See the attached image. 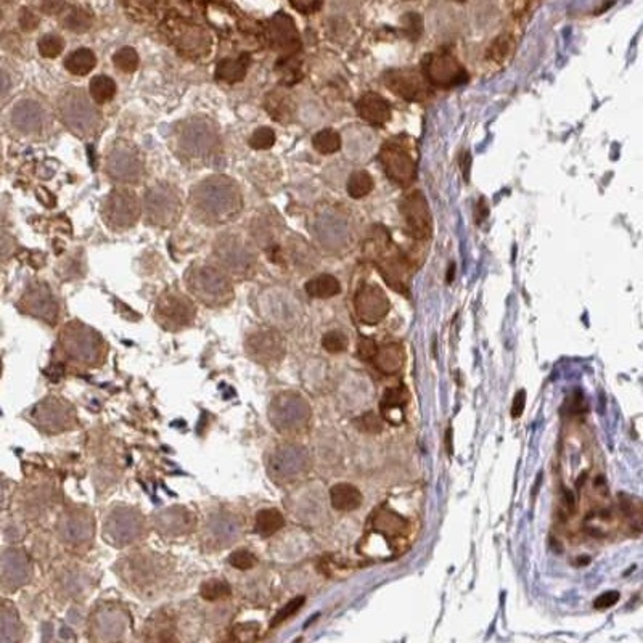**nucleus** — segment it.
Wrapping results in <instances>:
<instances>
[{"label":"nucleus","mask_w":643,"mask_h":643,"mask_svg":"<svg viewBox=\"0 0 643 643\" xmlns=\"http://www.w3.org/2000/svg\"><path fill=\"white\" fill-rule=\"evenodd\" d=\"M190 203L193 214L205 224H227L243 209L240 186L227 175H211L196 184Z\"/></svg>","instance_id":"obj_1"},{"label":"nucleus","mask_w":643,"mask_h":643,"mask_svg":"<svg viewBox=\"0 0 643 643\" xmlns=\"http://www.w3.org/2000/svg\"><path fill=\"white\" fill-rule=\"evenodd\" d=\"M175 147L185 159L209 161L221 150L219 132L205 118H190L177 127Z\"/></svg>","instance_id":"obj_2"},{"label":"nucleus","mask_w":643,"mask_h":643,"mask_svg":"<svg viewBox=\"0 0 643 643\" xmlns=\"http://www.w3.org/2000/svg\"><path fill=\"white\" fill-rule=\"evenodd\" d=\"M189 292L209 308L227 305L233 299V287L222 269L209 264H193L185 273Z\"/></svg>","instance_id":"obj_3"},{"label":"nucleus","mask_w":643,"mask_h":643,"mask_svg":"<svg viewBox=\"0 0 643 643\" xmlns=\"http://www.w3.org/2000/svg\"><path fill=\"white\" fill-rule=\"evenodd\" d=\"M373 237L368 238L367 245H370L372 253H368L376 264L378 271L383 278L390 283L396 292L407 293L408 289V277H411V267L406 257L397 250L396 245L391 241V237L388 235L381 227H376L372 232Z\"/></svg>","instance_id":"obj_4"},{"label":"nucleus","mask_w":643,"mask_h":643,"mask_svg":"<svg viewBox=\"0 0 643 643\" xmlns=\"http://www.w3.org/2000/svg\"><path fill=\"white\" fill-rule=\"evenodd\" d=\"M60 346L70 359L86 367L100 365L106 356V344L100 333L81 322H70L65 326Z\"/></svg>","instance_id":"obj_5"},{"label":"nucleus","mask_w":643,"mask_h":643,"mask_svg":"<svg viewBox=\"0 0 643 643\" xmlns=\"http://www.w3.org/2000/svg\"><path fill=\"white\" fill-rule=\"evenodd\" d=\"M60 119L79 138H89L100 126V113L79 89L66 90L58 100Z\"/></svg>","instance_id":"obj_6"},{"label":"nucleus","mask_w":643,"mask_h":643,"mask_svg":"<svg viewBox=\"0 0 643 643\" xmlns=\"http://www.w3.org/2000/svg\"><path fill=\"white\" fill-rule=\"evenodd\" d=\"M380 161L388 177L401 186H411L417 179V147L406 136L394 137L383 145Z\"/></svg>","instance_id":"obj_7"},{"label":"nucleus","mask_w":643,"mask_h":643,"mask_svg":"<svg viewBox=\"0 0 643 643\" xmlns=\"http://www.w3.org/2000/svg\"><path fill=\"white\" fill-rule=\"evenodd\" d=\"M196 308L186 294L179 289H168L161 293L154 305V317L164 330L179 331L191 325L195 320Z\"/></svg>","instance_id":"obj_8"},{"label":"nucleus","mask_w":643,"mask_h":643,"mask_svg":"<svg viewBox=\"0 0 643 643\" xmlns=\"http://www.w3.org/2000/svg\"><path fill=\"white\" fill-rule=\"evenodd\" d=\"M145 219L157 227H170L175 224L182 211L180 198L173 186L158 184L145 193Z\"/></svg>","instance_id":"obj_9"},{"label":"nucleus","mask_w":643,"mask_h":643,"mask_svg":"<svg viewBox=\"0 0 643 643\" xmlns=\"http://www.w3.org/2000/svg\"><path fill=\"white\" fill-rule=\"evenodd\" d=\"M212 253H214V257L224 271L238 277L250 273L254 262H256L251 248L246 245L241 237L233 235V233H224L217 238Z\"/></svg>","instance_id":"obj_10"},{"label":"nucleus","mask_w":643,"mask_h":643,"mask_svg":"<svg viewBox=\"0 0 643 643\" xmlns=\"http://www.w3.org/2000/svg\"><path fill=\"white\" fill-rule=\"evenodd\" d=\"M102 217L110 229H131L140 217L138 198L129 190H113L103 203Z\"/></svg>","instance_id":"obj_11"},{"label":"nucleus","mask_w":643,"mask_h":643,"mask_svg":"<svg viewBox=\"0 0 643 643\" xmlns=\"http://www.w3.org/2000/svg\"><path fill=\"white\" fill-rule=\"evenodd\" d=\"M423 74L429 86L452 89L468 81L466 70L449 54H428L423 58Z\"/></svg>","instance_id":"obj_12"},{"label":"nucleus","mask_w":643,"mask_h":643,"mask_svg":"<svg viewBox=\"0 0 643 643\" xmlns=\"http://www.w3.org/2000/svg\"><path fill=\"white\" fill-rule=\"evenodd\" d=\"M33 418L45 433H61L76 427V411L61 397H45L33 408Z\"/></svg>","instance_id":"obj_13"},{"label":"nucleus","mask_w":643,"mask_h":643,"mask_svg":"<svg viewBox=\"0 0 643 643\" xmlns=\"http://www.w3.org/2000/svg\"><path fill=\"white\" fill-rule=\"evenodd\" d=\"M106 173L116 182L137 184L145 173L143 161L129 143H116L106 157Z\"/></svg>","instance_id":"obj_14"},{"label":"nucleus","mask_w":643,"mask_h":643,"mask_svg":"<svg viewBox=\"0 0 643 643\" xmlns=\"http://www.w3.org/2000/svg\"><path fill=\"white\" fill-rule=\"evenodd\" d=\"M10 124L19 136L38 137L45 132L47 126L50 124V118L45 106L39 100L23 98L12 108Z\"/></svg>","instance_id":"obj_15"},{"label":"nucleus","mask_w":643,"mask_h":643,"mask_svg":"<svg viewBox=\"0 0 643 643\" xmlns=\"http://www.w3.org/2000/svg\"><path fill=\"white\" fill-rule=\"evenodd\" d=\"M143 529V518L131 508H118L105 520L103 536L108 543L116 547L127 546L136 541Z\"/></svg>","instance_id":"obj_16"},{"label":"nucleus","mask_w":643,"mask_h":643,"mask_svg":"<svg viewBox=\"0 0 643 643\" xmlns=\"http://www.w3.org/2000/svg\"><path fill=\"white\" fill-rule=\"evenodd\" d=\"M122 578L132 584L134 589H150L159 582L164 575L163 559L153 552L131 557L122 562ZM122 579V580H124Z\"/></svg>","instance_id":"obj_17"},{"label":"nucleus","mask_w":643,"mask_h":643,"mask_svg":"<svg viewBox=\"0 0 643 643\" xmlns=\"http://www.w3.org/2000/svg\"><path fill=\"white\" fill-rule=\"evenodd\" d=\"M383 79L388 89L407 102H422L431 97V86L417 70H391Z\"/></svg>","instance_id":"obj_18"},{"label":"nucleus","mask_w":643,"mask_h":643,"mask_svg":"<svg viewBox=\"0 0 643 643\" xmlns=\"http://www.w3.org/2000/svg\"><path fill=\"white\" fill-rule=\"evenodd\" d=\"M19 309L24 314L49 322L50 325H55L58 320V303L51 294L49 285L44 282H34L26 288L24 294L19 299Z\"/></svg>","instance_id":"obj_19"},{"label":"nucleus","mask_w":643,"mask_h":643,"mask_svg":"<svg viewBox=\"0 0 643 643\" xmlns=\"http://www.w3.org/2000/svg\"><path fill=\"white\" fill-rule=\"evenodd\" d=\"M401 211L411 237H413L415 240H428L431 237V212H429L427 198L422 191H413V193L406 196L401 203Z\"/></svg>","instance_id":"obj_20"},{"label":"nucleus","mask_w":643,"mask_h":643,"mask_svg":"<svg viewBox=\"0 0 643 643\" xmlns=\"http://www.w3.org/2000/svg\"><path fill=\"white\" fill-rule=\"evenodd\" d=\"M245 347L248 356L262 365L277 364L285 354V341L276 330H257L248 335Z\"/></svg>","instance_id":"obj_21"},{"label":"nucleus","mask_w":643,"mask_h":643,"mask_svg":"<svg viewBox=\"0 0 643 643\" xmlns=\"http://www.w3.org/2000/svg\"><path fill=\"white\" fill-rule=\"evenodd\" d=\"M356 312L359 319L368 325H375L390 312V299L376 285H364L354 298Z\"/></svg>","instance_id":"obj_22"},{"label":"nucleus","mask_w":643,"mask_h":643,"mask_svg":"<svg viewBox=\"0 0 643 643\" xmlns=\"http://www.w3.org/2000/svg\"><path fill=\"white\" fill-rule=\"evenodd\" d=\"M269 42L273 49L282 51L285 55L296 54L301 47L299 33L294 26L293 19L285 13H278L271 19L267 28Z\"/></svg>","instance_id":"obj_23"},{"label":"nucleus","mask_w":643,"mask_h":643,"mask_svg":"<svg viewBox=\"0 0 643 643\" xmlns=\"http://www.w3.org/2000/svg\"><path fill=\"white\" fill-rule=\"evenodd\" d=\"M173 42L180 54L189 58H203L211 49V38L203 28L193 24H182L175 28Z\"/></svg>","instance_id":"obj_24"},{"label":"nucleus","mask_w":643,"mask_h":643,"mask_svg":"<svg viewBox=\"0 0 643 643\" xmlns=\"http://www.w3.org/2000/svg\"><path fill=\"white\" fill-rule=\"evenodd\" d=\"M241 534V521L229 513H217L211 515L206 525V541L212 547H229Z\"/></svg>","instance_id":"obj_25"},{"label":"nucleus","mask_w":643,"mask_h":643,"mask_svg":"<svg viewBox=\"0 0 643 643\" xmlns=\"http://www.w3.org/2000/svg\"><path fill=\"white\" fill-rule=\"evenodd\" d=\"M127 614L116 606H105L93 616L92 632H95L98 640H116L126 632Z\"/></svg>","instance_id":"obj_26"},{"label":"nucleus","mask_w":643,"mask_h":643,"mask_svg":"<svg viewBox=\"0 0 643 643\" xmlns=\"http://www.w3.org/2000/svg\"><path fill=\"white\" fill-rule=\"evenodd\" d=\"M357 115L372 126H383L390 121L391 106L380 93L367 92L357 102Z\"/></svg>","instance_id":"obj_27"},{"label":"nucleus","mask_w":643,"mask_h":643,"mask_svg":"<svg viewBox=\"0 0 643 643\" xmlns=\"http://www.w3.org/2000/svg\"><path fill=\"white\" fill-rule=\"evenodd\" d=\"M299 399L301 397L298 396L293 397L292 411H289V394H282V396L276 397V401H273L271 407V418L273 424H276V428L289 429L299 427L298 423L308 415V411L294 412L298 408V404L301 402Z\"/></svg>","instance_id":"obj_28"},{"label":"nucleus","mask_w":643,"mask_h":643,"mask_svg":"<svg viewBox=\"0 0 643 643\" xmlns=\"http://www.w3.org/2000/svg\"><path fill=\"white\" fill-rule=\"evenodd\" d=\"M154 525H157L158 531L164 534V536H180V534L190 531L191 516L184 508L173 507L164 511H159L157 518H154Z\"/></svg>","instance_id":"obj_29"},{"label":"nucleus","mask_w":643,"mask_h":643,"mask_svg":"<svg viewBox=\"0 0 643 643\" xmlns=\"http://www.w3.org/2000/svg\"><path fill=\"white\" fill-rule=\"evenodd\" d=\"M61 536L65 542H71L72 546L90 541L92 537V523L86 513H70L61 523Z\"/></svg>","instance_id":"obj_30"},{"label":"nucleus","mask_w":643,"mask_h":643,"mask_svg":"<svg viewBox=\"0 0 643 643\" xmlns=\"http://www.w3.org/2000/svg\"><path fill=\"white\" fill-rule=\"evenodd\" d=\"M362 492L349 482H340L330 489L331 507L338 511H352L362 505Z\"/></svg>","instance_id":"obj_31"},{"label":"nucleus","mask_w":643,"mask_h":643,"mask_svg":"<svg viewBox=\"0 0 643 643\" xmlns=\"http://www.w3.org/2000/svg\"><path fill=\"white\" fill-rule=\"evenodd\" d=\"M404 360H406V356H404L402 347L394 343L378 347L376 354L373 356L372 359L378 370L385 373V375H394V373H397L402 368Z\"/></svg>","instance_id":"obj_32"},{"label":"nucleus","mask_w":643,"mask_h":643,"mask_svg":"<svg viewBox=\"0 0 643 643\" xmlns=\"http://www.w3.org/2000/svg\"><path fill=\"white\" fill-rule=\"evenodd\" d=\"M304 289L309 296L328 299L341 293V283L338 282V278L330 276V273H322V276L310 278L309 282L305 283Z\"/></svg>","instance_id":"obj_33"},{"label":"nucleus","mask_w":643,"mask_h":643,"mask_svg":"<svg viewBox=\"0 0 643 643\" xmlns=\"http://www.w3.org/2000/svg\"><path fill=\"white\" fill-rule=\"evenodd\" d=\"M408 391L406 386H394V388H388V390L383 392L381 402H380V411L381 415L385 417L388 422L391 420V415L394 412L402 413L404 407L407 406L408 402Z\"/></svg>","instance_id":"obj_34"},{"label":"nucleus","mask_w":643,"mask_h":643,"mask_svg":"<svg viewBox=\"0 0 643 643\" xmlns=\"http://www.w3.org/2000/svg\"><path fill=\"white\" fill-rule=\"evenodd\" d=\"M266 108L269 115L280 122H288L289 119L293 118L294 113V105L292 98H289L287 93L278 90L269 93L266 100Z\"/></svg>","instance_id":"obj_35"},{"label":"nucleus","mask_w":643,"mask_h":643,"mask_svg":"<svg viewBox=\"0 0 643 643\" xmlns=\"http://www.w3.org/2000/svg\"><path fill=\"white\" fill-rule=\"evenodd\" d=\"M248 65H250V56L241 55L240 58L235 60H222L216 68V77L225 82H238L245 77L248 71Z\"/></svg>","instance_id":"obj_36"},{"label":"nucleus","mask_w":643,"mask_h":643,"mask_svg":"<svg viewBox=\"0 0 643 643\" xmlns=\"http://www.w3.org/2000/svg\"><path fill=\"white\" fill-rule=\"evenodd\" d=\"M97 65V56L90 49H77L66 56L65 60V68L68 70L71 74L76 76H84L87 72H90Z\"/></svg>","instance_id":"obj_37"},{"label":"nucleus","mask_w":643,"mask_h":643,"mask_svg":"<svg viewBox=\"0 0 643 643\" xmlns=\"http://www.w3.org/2000/svg\"><path fill=\"white\" fill-rule=\"evenodd\" d=\"M283 526H285V518L282 513L276 510V508H266V510H261L256 515V520H254V527H256V532H259L264 537L273 536V534H277Z\"/></svg>","instance_id":"obj_38"},{"label":"nucleus","mask_w":643,"mask_h":643,"mask_svg":"<svg viewBox=\"0 0 643 643\" xmlns=\"http://www.w3.org/2000/svg\"><path fill=\"white\" fill-rule=\"evenodd\" d=\"M116 93V84L110 76L98 74L90 81V97L93 102L105 103L111 100Z\"/></svg>","instance_id":"obj_39"},{"label":"nucleus","mask_w":643,"mask_h":643,"mask_svg":"<svg viewBox=\"0 0 643 643\" xmlns=\"http://www.w3.org/2000/svg\"><path fill=\"white\" fill-rule=\"evenodd\" d=\"M312 145L322 154H333L336 152H340L341 137L333 129H324V131L315 134L312 138Z\"/></svg>","instance_id":"obj_40"},{"label":"nucleus","mask_w":643,"mask_h":643,"mask_svg":"<svg viewBox=\"0 0 643 643\" xmlns=\"http://www.w3.org/2000/svg\"><path fill=\"white\" fill-rule=\"evenodd\" d=\"M372 189L373 179L367 170H356V173L351 174L349 180H347V193L356 200L364 198V196L370 193Z\"/></svg>","instance_id":"obj_41"},{"label":"nucleus","mask_w":643,"mask_h":643,"mask_svg":"<svg viewBox=\"0 0 643 643\" xmlns=\"http://www.w3.org/2000/svg\"><path fill=\"white\" fill-rule=\"evenodd\" d=\"M230 594H232L230 585L227 584L225 580H221V579H209L201 584V587H200V595L207 601L224 600L227 597H230Z\"/></svg>","instance_id":"obj_42"},{"label":"nucleus","mask_w":643,"mask_h":643,"mask_svg":"<svg viewBox=\"0 0 643 643\" xmlns=\"http://www.w3.org/2000/svg\"><path fill=\"white\" fill-rule=\"evenodd\" d=\"M113 63L122 72H134L138 68V54L132 47H122L113 55Z\"/></svg>","instance_id":"obj_43"},{"label":"nucleus","mask_w":643,"mask_h":643,"mask_svg":"<svg viewBox=\"0 0 643 643\" xmlns=\"http://www.w3.org/2000/svg\"><path fill=\"white\" fill-rule=\"evenodd\" d=\"M63 24L70 31H74V33H84V31H87L90 28L92 17L86 12V10L72 8V10H70V13L65 17Z\"/></svg>","instance_id":"obj_44"},{"label":"nucleus","mask_w":643,"mask_h":643,"mask_svg":"<svg viewBox=\"0 0 643 643\" xmlns=\"http://www.w3.org/2000/svg\"><path fill=\"white\" fill-rule=\"evenodd\" d=\"M347 344H349L347 336L340 330H331L328 333H325L324 338H322V346H324V349L326 352H330V354H341V352H344L347 349Z\"/></svg>","instance_id":"obj_45"},{"label":"nucleus","mask_w":643,"mask_h":643,"mask_svg":"<svg viewBox=\"0 0 643 643\" xmlns=\"http://www.w3.org/2000/svg\"><path fill=\"white\" fill-rule=\"evenodd\" d=\"M38 47L40 55L45 56V58H56L63 51L65 40L56 34H45L44 38H40Z\"/></svg>","instance_id":"obj_46"},{"label":"nucleus","mask_w":643,"mask_h":643,"mask_svg":"<svg viewBox=\"0 0 643 643\" xmlns=\"http://www.w3.org/2000/svg\"><path fill=\"white\" fill-rule=\"evenodd\" d=\"M276 143V132L271 127H259L250 137V147L254 150H269Z\"/></svg>","instance_id":"obj_47"},{"label":"nucleus","mask_w":643,"mask_h":643,"mask_svg":"<svg viewBox=\"0 0 643 643\" xmlns=\"http://www.w3.org/2000/svg\"><path fill=\"white\" fill-rule=\"evenodd\" d=\"M229 563L235 569H240V571H248V569L256 566L257 558H256V555L251 553L250 550L241 548V550H237L230 555Z\"/></svg>","instance_id":"obj_48"},{"label":"nucleus","mask_w":643,"mask_h":643,"mask_svg":"<svg viewBox=\"0 0 643 643\" xmlns=\"http://www.w3.org/2000/svg\"><path fill=\"white\" fill-rule=\"evenodd\" d=\"M511 44L513 42H511L510 35H507V34L499 35V38H497L494 42L491 44L489 50H487V56H489V58L494 60V61L504 60L505 56L508 55V51H510V49H511Z\"/></svg>","instance_id":"obj_49"},{"label":"nucleus","mask_w":643,"mask_h":643,"mask_svg":"<svg viewBox=\"0 0 643 643\" xmlns=\"http://www.w3.org/2000/svg\"><path fill=\"white\" fill-rule=\"evenodd\" d=\"M354 423L360 431L370 433V434H378L383 429V422L380 420V417L373 412L364 413L360 418H357Z\"/></svg>","instance_id":"obj_50"},{"label":"nucleus","mask_w":643,"mask_h":643,"mask_svg":"<svg viewBox=\"0 0 643 643\" xmlns=\"http://www.w3.org/2000/svg\"><path fill=\"white\" fill-rule=\"evenodd\" d=\"M304 601H305L304 597H296V598L289 600L288 603L285 605L283 608L280 610L276 616H273V619H272V622H271V627H276V626L282 624V622H285L287 619L292 618V616H293L294 613H298V611L301 610V606L304 605Z\"/></svg>","instance_id":"obj_51"},{"label":"nucleus","mask_w":643,"mask_h":643,"mask_svg":"<svg viewBox=\"0 0 643 643\" xmlns=\"http://www.w3.org/2000/svg\"><path fill=\"white\" fill-rule=\"evenodd\" d=\"M402 22H404V28H406V33L408 34V38L418 39L420 35H422L423 24H422V18H420V15L407 13Z\"/></svg>","instance_id":"obj_52"},{"label":"nucleus","mask_w":643,"mask_h":643,"mask_svg":"<svg viewBox=\"0 0 643 643\" xmlns=\"http://www.w3.org/2000/svg\"><path fill=\"white\" fill-rule=\"evenodd\" d=\"M619 598H621L619 592H616V590H608V592L601 594V595H598L597 598H595L594 608L595 610L611 608V606H614L616 603H618Z\"/></svg>","instance_id":"obj_53"},{"label":"nucleus","mask_w":643,"mask_h":643,"mask_svg":"<svg viewBox=\"0 0 643 643\" xmlns=\"http://www.w3.org/2000/svg\"><path fill=\"white\" fill-rule=\"evenodd\" d=\"M378 346L375 344V341H372L370 338H360L359 344H357V354L362 360H372L373 356L376 354Z\"/></svg>","instance_id":"obj_54"},{"label":"nucleus","mask_w":643,"mask_h":643,"mask_svg":"<svg viewBox=\"0 0 643 643\" xmlns=\"http://www.w3.org/2000/svg\"><path fill=\"white\" fill-rule=\"evenodd\" d=\"M12 87H13L12 74H10L5 66L0 65V103H3L5 98L10 95Z\"/></svg>","instance_id":"obj_55"},{"label":"nucleus","mask_w":643,"mask_h":643,"mask_svg":"<svg viewBox=\"0 0 643 643\" xmlns=\"http://www.w3.org/2000/svg\"><path fill=\"white\" fill-rule=\"evenodd\" d=\"M39 24V18L35 17L34 12H31L29 8H23L22 13H19V26H22L23 31H33L34 28H38Z\"/></svg>","instance_id":"obj_56"},{"label":"nucleus","mask_w":643,"mask_h":643,"mask_svg":"<svg viewBox=\"0 0 643 643\" xmlns=\"http://www.w3.org/2000/svg\"><path fill=\"white\" fill-rule=\"evenodd\" d=\"M15 240L8 233L0 232V259H7L13 254L15 251Z\"/></svg>","instance_id":"obj_57"},{"label":"nucleus","mask_w":643,"mask_h":643,"mask_svg":"<svg viewBox=\"0 0 643 643\" xmlns=\"http://www.w3.org/2000/svg\"><path fill=\"white\" fill-rule=\"evenodd\" d=\"M525 406H526V392L525 391H518L513 397V406H511V417L513 418H520L523 412H525Z\"/></svg>","instance_id":"obj_58"},{"label":"nucleus","mask_w":643,"mask_h":643,"mask_svg":"<svg viewBox=\"0 0 643 643\" xmlns=\"http://www.w3.org/2000/svg\"><path fill=\"white\" fill-rule=\"evenodd\" d=\"M289 2L303 13H312L320 7V0H289Z\"/></svg>","instance_id":"obj_59"},{"label":"nucleus","mask_w":643,"mask_h":643,"mask_svg":"<svg viewBox=\"0 0 643 643\" xmlns=\"http://www.w3.org/2000/svg\"><path fill=\"white\" fill-rule=\"evenodd\" d=\"M42 3V10L47 13H56L63 7L65 0H40Z\"/></svg>","instance_id":"obj_60"},{"label":"nucleus","mask_w":643,"mask_h":643,"mask_svg":"<svg viewBox=\"0 0 643 643\" xmlns=\"http://www.w3.org/2000/svg\"><path fill=\"white\" fill-rule=\"evenodd\" d=\"M460 169H461V174H463L465 180H468L470 179V170H471V157H470L468 152L461 153Z\"/></svg>","instance_id":"obj_61"},{"label":"nucleus","mask_w":643,"mask_h":643,"mask_svg":"<svg viewBox=\"0 0 643 643\" xmlns=\"http://www.w3.org/2000/svg\"><path fill=\"white\" fill-rule=\"evenodd\" d=\"M476 212H478V222H481L482 219H484V217H487V214H489V207L486 206V201L484 200H479L478 201V206H476Z\"/></svg>","instance_id":"obj_62"},{"label":"nucleus","mask_w":643,"mask_h":643,"mask_svg":"<svg viewBox=\"0 0 643 643\" xmlns=\"http://www.w3.org/2000/svg\"><path fill=\"white\" fill-rule=\"evenodd\" d=\"M454 271H455V266L454 264H450V267H449V273H447V282L450 283L454 280Z\"/></svg>","instance_id":"obj_63"},{"label":"nucleus","mask_w":643,"mask_h":643,"mask_svg":"<svg viewBox=\"0 0 643 643\" xmlns=\"http://www.w3.org/2000/svg\"><path fill=\"white\" fill-rule=\"evenodd\" d=\"M457 2H465V0H457Z\"/></svg>","instance_id":"obj_64"}]
</instances>
